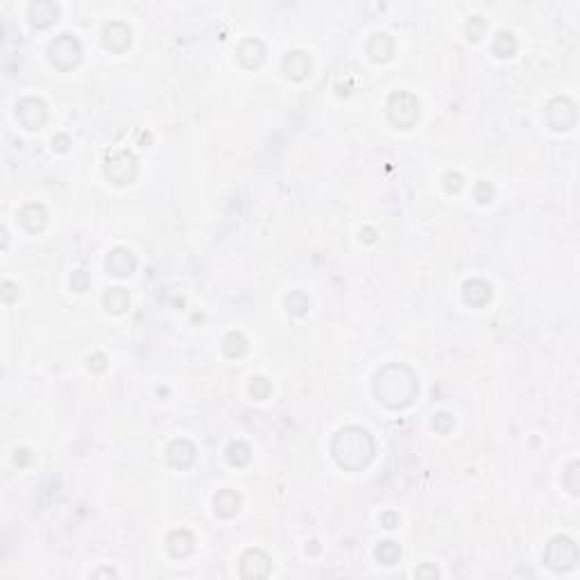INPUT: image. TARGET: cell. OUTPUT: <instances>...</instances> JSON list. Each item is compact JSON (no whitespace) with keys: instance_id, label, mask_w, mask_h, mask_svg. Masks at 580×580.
Returning <instances> with one entry per match:
<instances>
[{"instance_id":"obj_1","label":"cell","mask_w":580,"mask_h":580,"mask_svg":"<svg viewBox=\"0 0 580 580\" xmlns=\"http://www.w3.org/2000/svg\"><path fill=\"white\" fill-rule=\"evenodd\" d=\"M374 397L390 410H403L417 399L419 381L417 374L403 363H390L374 374Z\"/></svg>"},{"instance_id":"obj_2","label":"cell","mask_w":580,"mask_h":580,"mask_svg":"<svg viewBox=\"0 0 580 580\" xmlns=\"http://www.w3.org/2000/svg\"><path fill=\"white\" fill-rule=\"evenodd\" d=\"M331 456L347 472H363L374 458V438L363 426H344L333 435Z\"/></svg>"},{"instance_id":"obj_3","label":"cell","mask_w":580,"mask_h":580,"mask_svg":"<svg viewBox=\"0 0 580 580\" xmlns=\"http://www.w3.org/2000/svg\"><path fill=\"white\" fill-rule=\"evenodd\" d=\"M385 116H388L392 128L410 130L415 128V123L422 116V107H419V100L415 94H410V91H394L388 98V103H385Z\"/></svg>"},{"instance_id":"obj_4","label":"cell","mask_w":580,"mask_h":580,"mask_svg":"<svg viewBox=\"0 0 580 580\" xmlns=\"http://www.w3.org/2000/svg\"><path fill=\"white\" fill-rule=\"evenodd\" d=\"M82 55H84L82 41L75 35H71V32H62V35L55 37L53 41H50V46H48V60H50V64H53L55 69L64 71V73L73 71L75 66L82 62Z\"/></svg>"},{"instance_id":"obj_5","label":"cell","mask_w":580,"mask_h":580,"mask_svg":"<svg viewBox=\"0 0 580 580\" xmlns=\"http://www.w3.org/2000/svg\"><path fill=\"white\" fill-rule=\"evenodd\" d=\"M576 562H578V544L565 535L551 537L544 549V565L562 574V571L574 569Z\"/></svg>"},{"instance_id":"obj_6","label":"cell","mask_w":580,"mask_h":580,"mask_svg":"<svg viewBox=\"0 0 580 580\" xmlns=\"http://www.w3.org/2000/svg\"><path fill=\"white\" fill-rule=\"evenodd\" d=\"M137 173H139V161L130 150H116V152L107 157L105 175L116 186H128V184L137 179Z\"/></svg>"},{"instance_id":"obj_7","label":"cell","mask_w":580,"mask_h":580,"mask_svg":"<svg viewBox=\"0 0 580 580\" xmlns=\"http://www.w3.org/2000/svg\"><path fill=\"white\" fill-rule=\"evenodd\" d=\"M546 121H549L551 130H556V132L571 130L578 121L574 100L567 96H556L549 105H546Z\"/></svg>"},{"instance_id":"obj_8","label":"cell","mask_w":580,"mask_h":580,"mask_svg":"<svg viewBox=\"0 0 580 580\" xmlns=\"http://www.w3.org/2000/svg\"><path fill=\"white\" fill-rule=\"evenodd\" d=\"M16 121H19L28 132L41 130L48 121V105L35 96L23 98V100H19V105H16Z\"/></svg>"},{"instance_id":"obj_9","label":"cell","mask_w":580,"mask_h":580,"mask_svg":"<svg viewBox=\"0 0 580 580\" xmlns=\"http://www.w3.org/2000/svg\"><path fill=\"white\" fill-rule=\"evenodd\" d=\"M240 578H267L272 574V560L265 551L247 549L238 562Z\"/></svg>"},{"instance_id":"obj_10","label":"cell","mask_w":580,"mask_h":580,"mask_svg":"<svg viewBox=\"0 0 580 580\" xmlns=\"http://www.w3.org/2000/svg\"><path fill=\"white\" fill-rule=\"evenodd\" d=\"M103 44L114 55L125 53L132 44V28L125 21H112L103 30Z\"/></svg>"},{"instance_id":"obj_11","label":"cell","mask_w":580,"mask_h":580,"mask_svg":"<svg viewBox=\"0 0 580 580\" xmlns=\"http://www.w3.org/2000/svg\"><path fill=\"white\" fill-rule=\"evenodd\" d=\"M137 256H134V252L128 247H114L112 252L107 254L105 261V267L107 272L116 276V279H123V276H130L134 270H137Z\"/></svg>"},{"instance_id":"obj_12","label":"cell","mask_w":580,"mask_h":580,"mask_svg":"<svg viewBox=\"0 0 580 580\" xmlns=\"http://www.w3.org/2000/svg\"><path fill=\"white\" fill-rule=\"evenodd\" d=\"M310 69H313V60H310L304 50H290V53H285L281 60L283 75L295 82L306 80L310 75Z\"/></svg>"},{"instance_id":"obj_13","label":"cell","mask_w":580,"mask_h":580,"mask_svg":"<svg viewBox=\"0 0 580 580\" xmlns=\"http://www.w3.org/2000/svg\"><path fill=\"white\" fill-rule=\"evenodd\" d=\"M197 458V449L195 444L186 438H177L168 444L166 449V460L170 462L175 469H188Z\"/></svg>"},{"instance_id":"obj_14","label":"cell","mask_w":580,"mask_h":580,"mask_svg":"<svg viewBox=\"0 0 580 580\" xmlns=\"http://www.w3.org/2000/svg\"><path fill=\"white\" fill-rule=\"evenodd\" d=\"M236 60L243 69H258L265 60V46L261 39H243L238 48H236Z\"/></svg>"},{"instance_id":"obj_15","label":"cell","mask_w":580,"mask_h":580,"mask_svg":"<svg viewBox=\"0 0 580 580\" xmlns=\"http://www.w3.org/2000/svg\"><path fill=\"white\" fill-rule=\"evenodd\" d=\"M57 16H60V5L53 0H37L28 7V21L32 28H50L57 21Z\"/></svg>"},{"instance_id":"obj_16","label":"cell","mask_w":580,"mask_h":580,"mask_svg":"<svg viewBox=\"0 0 580 580\" xmlns=\"http://www.w3.org/2000/svg\"><path fill=\"white\" fill-rule=\"evenodd\" d=\"M166 549L173 558H177V560L188 558L191 553L195 551V535H193L188 528H175V531L168 535Z\"/></svg>"},{"instance_id":"obj_17","label":"cell","mask_w":580,"mask_h":580,"mask_svg":"<svg viewBox=\"0 0 580 580\" xmlns=\"http://www.w3.org/2000/svg\"><path fill=\"white\" fill-rule=\"evenodd\" d=\"M462 299H465L469 306H478V308L490 304L492 285L483 279H469L462 283Z\"/></svg>"},{"instance_id":"obj_18","label":"cell","mask_w":580,"mask_h":580,"mask_svg":"<svg viewBox=\"0 0 580 580\" xmlns=\"http://www.w3.org/2000/svg\"><path fill=\"white\" fill-rule=\"evenodd\" d=\"M19 222L25 227L28 231H41L48 222V211L41 202H28L21 211H19Z\"/></svg>"},{"instance_id":"obj_19","label":"cell","mask_w":580,"mask_h":580,"mask_svg":"<svg viewBox=\"0 0 580 580\" xmlns=\"http://www.w3.org/2000/svg\"><path fill=\"white\" fill-rule=\"evenodd\" d=\"M367 55H369V60L372 62H388L390 57L394 55V41L390 35H385V32H376V35L369 37L367 41Z\"/></svg>"},{"instance_id":"obj_20","label":"cell","mask_w":580,"mask_h":580,"mask_svg":"<svg viewBox=\"0 0 580 580\" xmlns=\"http://www.w3.org/2000/svg\"><path fill=\"white\" fill-rule=\"evenodd\" d=\"M213 510L218 517L222 519H231L238 515L240 510V494L236 490H229V487H225L213 497Z\"/></svg>"},{"instance_id":"obj_21","label":"cell","mask_w":580,"mask_h":580,"mask_svg":"<svg viewBox=\"0 0 580 580\" xmlns=\"http://www.w3.org/2000/svg\"><path fill=\"white\" fill-rule=\"evenodd\" d=\"M103 304L109 313L121 315L130 308V292L121 288V285H114V288H107L103 295Z\"/></svg>"},{"instance_id":"obj_22","label":"cell","mask_w":580,"mask_h":580,"mask_svg":"<svg viewBox=\"0 0 580 580\" xmlns=\"http://www.w3.org/2000/svg\"><path fill=\"white\" fill-rule=\"evenodd\" d=\"M517 46H519L517 37L508 30H501V32H497V37L492 41V53L497 55L499 60H508V57L517 53Z\"/></svg>"},{"instance_id":"obj_23","label":"cell","mask_w":580,"mask_h":580,"mask_svg":"<svg viewBox=\"0 0 580 580\" xmlns=\"http://www.w3.org/2000/svg\"><path fill=\"white\" fill-rule=\"evenodd\" d=\"M222 354L227 358H240L247 354V338L240 331H229L222 338Z\"/></svg>"},{"instance_id":"obj_24","label":"cell","mask_w":580,"mask_h":580,"mask_svg":"<svg viewBox=\"0 0 580 580\" xmlns=\"http://www.w3.org/2000/svg\"><path fill=\"white\" fill-rule=\"evenodd\" d=\"M374 556H376V560L381 562V565L392 567V565H397V562L401 560V546L397 542H392V540L379 542V544H376V549H374Z\"/></svg>"},{"instance_id":"obj_25","label":"cell","mask_w":580,"mask_h":580,"mask_svg":"<svg viewBox=\"0 0 580 580\" xmlns=\"http://www.w3.org/2000/svg\"><path fill=\"white\" fill-rule=\"evenodd\" d=\"M227 460H229V465H234V467H245L252 460V449L243 440L231 442L229 447H227Z\"/></svg>"},{"instance_id":"obj_26","label":"cell","mask_w":580,"mask_h":580,"mask_svg":"<svg viewBox=\"0 0 580 580\" xmlns=\"http://www.w3.org/2000/svg\"><path fill=\"white\" fill-rule=\"evenodd\" d=\"M310 308V299L304 290H292L288 297H285V310H288L290 315L301 317Z\"/></svg>"},{"instance_id":"obj_27","label":"cell","mask_w":580,"mask_h":580,"mask_svg":"<svg viewBox=\"0 0 580 580\" xmlns=\"http://www.w3.org/2000/svg\"><path fill=\"white\" fill-rule=\"evenodd\" d=\"M249 394L256 401H265L272 394V383L265 376H252L249 379Z\"/></svg>"},{"instance_id":"obj_28","label":"cell","mask_w":580,"mask_h":580,"mask_svg":"<svg viewBox=\"0 0 580 580\" xmlns=\"http://www.w3.org/2000/svg\"><path fill=\"white\" fill-rule=\"evenodd\" d=\"M485 28L487 25H485L483 16H472V19L465 23V35H467L469 41H478L485 35Z\"/></svg>"},{"instance_id":"obj_29","label":"cell","mask_w":580,"mask_h":580,"mask_svg":"<svg viewBox=\"0 0 580 580\" xmlns=\"http://www.w3.org/2000/svg\"><path fill=\"white\" fill-rule=\"evenodd\" d=\"M474 200L478 204H490L494 200V186L490 182H478L474 186Z\"/></svg>"},{"instance_id":"obj_30","label":"cell","mask_w":580,"mask_h":580,"mask_svg":"<svg viewBox=\"0 0 580 580\" xmlns=\"http://www.w3.org/2000/svg\"><path fill=\"white\" fill-rule=\"evenodd\" d=\"M71 288L75 292H87L91 288V274L87 270H75L71 274Z\"/></svg>"},{"instance_id":"obj_31","label":"cell","mask_w":580,"mask_h":580,"mask_svg":"<svg viewBox=\"0 0 580 580\" xmlns=\"http://www.w3.org/2000/svg\"><path fill=\"white\" fill-rule=\"evenodd\" d=\"M453 426H456V419H453V415H449V413H438L433 417V428L442 435L451 433Z\"/></svg>"},{"instance_id":"obj_32","label":"cell","mask_w":580,"mask_h":580,"mask_svg":"<svg viewBox=\"0 0 580 580\" xmlns=\"http://www.w3.org/2000/svg\"><path fill=\"white\" fill-rule=\"evenodd\" d=\"M87 367L91 369V372H105L107 369V356L103 354V351H96V354H91L87 358Z\"/></svg>"},{"instance_id":"obj_33","label":"cell","mask_w":580,"mask_h":580,"mask_svg":"<svg viewBox=\"0 0 580 580\" xmlns=\"http://www.w3.org/2000/svg\"><path fill=\"white\" fill-rule=\"evenodd\" d=\"M578 462H571L569 465V469L565 472V478H562V481H565V485H567V490L571 492V494H578V483H576V474H578Z\"/></svg>"},{"instance_id":"obj_34","label":"cell","mask_w":580,"mask_h":580,"mask_svg":"<svg viewBox=\"0 0 580 580\" xmlns=\"http://www.w3.org/2000/svg\"><path fill=\"white\" fill-rule=\"evenodd\" d=\"M462 175L460 173H447L444 175V188H447V193H458L462 188Z\"/></svg>"},{"instance_id":"obj_35","label":"cell","mask_w":580,"mask_h":580,"mask_svg":"<svg viewBox=\"0 0 580 580\" xmlns=\"http://www.w3.org/2000/svg\"><path fill=\"white\" fill-rule=\"evenodd\" d=\"M69 148H71V139H69V134H55L53 137V150L55 152H69Z\"/></svg>"},{"instance_id":"obj_36","label":"cell","mask_w":580,"mask_h":580,"mask_svg":"<svg viewBox=\"0 0 580 580\" xmlns=\"http://www.w3.org/2000/svg\"><path fill=\"white\" fill-rule=\"evenodd\" d=\"M19 297V285L12 281H3V301L5 304H14V299Z\"/></svg>"},{"instance_id":"obj_37","label":"cell","mask_w":580,"mask_h":580,"mask_svg":"<svg viewBox=\"0 0 580 580\" xmlns=\"http://www.w3.org/2000/svg\"><path fill=\"white\" fill-rule=\"evenodd\" d=\"M415 576H417V578H422V580H426V578L435 580V578L440 576V571L435 569V565H422V567H419V569L415 571Z\"/></svg>"},{"instance_id":"obj_38","label":"cell","mask_w":580,"mask_h":580,"mask_svg":"<svg viewBox=\"0 0 580 580\" xmlns=\"http://www.w3.org/2000/svg\"><path fill=\"white\" fill-rule=\"evenodd\" d=\"M399 515L397 512H392V510H388V512H383L381 515V526L383 528H394V526H399Z\"/></svg>"},{"instance_id":"obj_39","label":"cell","mask_w":580,"mask_h":580,"mask_svg":"<svg viewBox=\"0 0 580 580\" xmlns=\"http://www.w3.org/2000/svg\"><path fill=\"white\" fill-rule=\"evenodd\" d=\"M30 460H32L30 449H16V451H14V462H16L19 467H25Z\"/></svg>"},{"instance_id":"obj_40","label":"cell","mask_w":580,"mask_h":580,"mask_svg":"<svg viewBox=\"0 0 580 580\" xmlns=\"http://www.w3.org/2000/svg\"><path fill=\"white\" fill-rule=\"evenodd\" d=\"M360 238H363L365 243H374L376 240V231L372 229V227H365V229H360Z\"/></svg>"},{"instance_id":"obj_41","label":"cell","mask_w":580,"mask_h":580,"mask_svg":"<svg viewBox=\"0 0 580 580\" xmlns=\"http://www.w3.org/2000/svg\"><path fill=\"white\" fill-rule=\"evenodd\" d=\"M94 578H103V576H109V578H116L118 574H116L114 569H98V571H94V574H91Z\"/></svg>"},{"instance_id":"obj_42","label":"cell","mask_w":580,"mask_h":580,"mask_svg":"<svg viewBox=\"0 0 580 580\" xmlns=\"http://www.w3.org/2000/svg\"><path fill=\"white\" fill-rule=\"evenodd\" d=\"M306 553H310V556H317V553H320V544H317L315 540L310 542L308 546H306Z\"/></svg>"}]
</instances>
